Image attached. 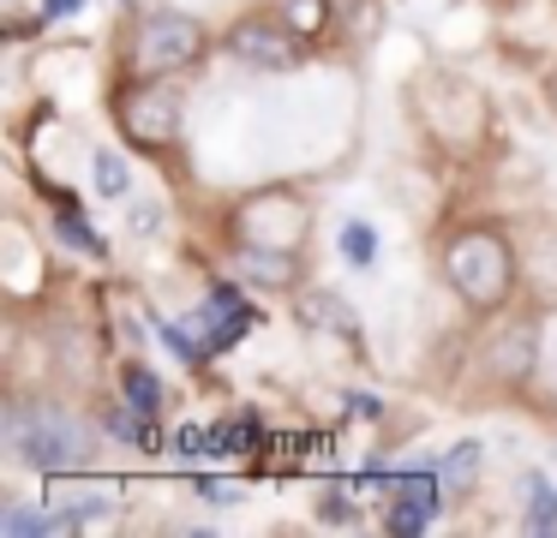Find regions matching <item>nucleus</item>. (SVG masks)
<instances>
[{
	"label": "nucleus",
	"mask_w": 557,
	"mask_h": 538,
	"mask_svg": "<svg viewBox=\"0 0 557 538\" xmlns=\"http://www.w3.org/2000/svg\"><path fill=\"white\" fill-rule=\"evenodd\" d=\"M444 281L449 293L461 299V305L473 311V317H497V311L516 299V246H509V234L497 222H468L456 227V234L444 239Z\"/></svg>",
	"instance_id": "1"
},
{
	"label": "nucleus",
	"mask_w": 557,
	"mask_h": 538,
	"mask_svg": "<svg viewBox=\"0 0 557 538\" xmlns=\"http://www.w3.org/2000/svg\"><path fill=\"white\" fill-rule=\"evenodd\" d=\"M7 449H13V461H25V466L54 478V473H78L90 461V449H97V437L66 406L18 401V406H7Z\"/></svg>",
	"instance_id": "2"
},
{
	"label": "nucleus",
	"mask_w": 557,
	"mask_h": 538,
	"mask_svg": "<svg viewBox=\"0 0 557 538\" xmlns=\"http://www.w3.org/2000/svg\"><path fill=\"white\" fill-rule=\"evenodd\" d=\"M210 54V30L198 12L181 7H157L133 24V72L138 78H174V72H193Z\"/></svg>",
	"instance_id": "3"
},
{
	"label": "nucleus",
	"mask_w": 557,
	"mask_h": 538,
	"mask_svg": "<svg viewBox=\"0 0 557 538\" xmlns=\"http://www.w3.org/2000/svg\"><path fill=\"white\" fill-rule=\"evenodd\" d=\"M234 246H270V251H306L312 239V203L288 186H258L228 210Z\"/></svg>",
	"instance_id": "4"
},
{
	"label": "nucleus",
	"mask_w": 557,
	"mask_h": 538,
	"mask_svg": "<svg viewBox=\"0 0 557 538\" xmlns=\"http://www.w3.org/2000/svg\"><path fill=\"white\" fill-rule=\"evenodd\" d=\"M114 120H121L126 143H138L145 155L181 143V102H174V90L162 78H138L133 72V84L114 96Z\"/></svg>",
	"instance_id": "5"
},
{
	"label": "nucleus",
	"mask_w": 557,
	"mask_h": 538,
	"mask_svg": "<svg viewBox=\"0 0 557 538\" xmlns=\"http://www.w3.org/2000/svg\"><path fill=\"white\" fill-rule=\"evenodd\" d=\"M222 48L252 72H294L306 54V36L288 24V12H246L222 30Z\"/></svg>",
	"instance_id": "6"
},
{
	"label": "nucleus",
	"mask_w": 557,
	"mask_h": 538,
	"mask_svg": "<svg viewBox=\"0 0 557 538\" xmlns=\"http://www.w3.org/2000/svg\"><path fill=\"white\" fill-rule=\"evenodd\" d=\"M444 514V473H401L389 478V509H384V526L401 538L425 533V526Z\"/></svg>",
	"instance_id": "7"
},
{
	"label": "nucleus",
	"mask_w": 557,
	"mask_h": 538,
	"mask_svg": "<svg viewBox=\"0 0 557 538\" xmlns=\"http://www.w3.org/2000/svg\"><path fill=\"white\" fill-rule=\"evenodd\" d=\"M540 365V317H509L504 329L485 341V377L492 383H528Z\"/></svg>",
	"instance_id": "8"
},
{
	"label": "nucleus",
	"mask_w": 557,
	"mask_h": 538,
	"mask_svg": "<svg viewBox=\"0 0 557 538\" xmlns=\"http://www.w3.org/2000/svg\"><path fill=\"white\" fill-rule=\"evenodd\" d=\"M193 323H198V341H205L210 359H216L252 329V305L240 299V287H210V299L193 311Z\"/></svg>",
	"instance_id": "9"
},
{
	"label": "nucleus",
	"mask_w": 557,
	"mask_h": 538,
	"mask_svg": "<svg viewBox=\"0 0 557 538\" xmlns=\"http://www.w3.org/2000/svg\"><path fill=\"white\" fill-rule=\"evenodd\" d=\"M234 275L258 293H300L306 263L300 251H270V246H234Z\"/></svg>",
	"instance_id": "10"
},
{
	"label": "nucleus",
	"mask_w": 557,
	"mask_h": 538,
	"mask_svg": "<svg viewBox=\"0 0 557 538\" xmlns=\"http://www.w3.org/2000/svg\"><path fill=\"white\" fill-rule=\"evenodd\" d=\"M294 317L306 323V329H330V335H342V341H354L360 335V323H354V305L342 293H330V287H306L300 293V311Z\"/></svg>",
	"instance_id": "11"
},
{
	"label": "nucleus",
	"mask_w": 557,
	"mask_h": 538,
	"mask_svg": "<svg viewBox=\"0 0 557 538\" xmlns=\"http://www.w3.org/2000/svg\"><path fill=\"white\" fill-rule=\"evenodd\" d=\"M0 533L7 538H49V533H66V514L54 502H13V509H0Z\"/></svg>",
	"instance_id": "12"
},
{
	"label": "nucleus",
	"mask_w": 557,
	"mask_h": 538,
	"mask_svg": "<svg viewBox=\"0 0 557 538\" xmlns=\"http://www.w3.org/2000/svg\"><path fill=\"white\" fill-rule=\"evenodd\" d=\"M521 521H528L533 538L557 533V490H552V478H545V473L521 478Z\"/></svg>",
	"instance_id": "13"
},
{
	"label": "nucleus",
	"mask_w": 557,
	"mask_h": 538,
	"mask_svg": "<svg viewBox=\"0 0 557 538\" xmlns=\"http://www.w3.org/2000/svg\"><path fill=\"white\" fill-rule=\"evenodd\" d=\"M121 395H126V406L145 413V418L162 413V383H157V371L138 365V359H126V365H121Z\"/></svg>",
	"instance_id": "14"
},
{
	"label": "nucleus",
	"mask_w": 557,
	"mask_h": 538,
	"mask_svg": "<svg viewBox=\"0 0 557 538\" xmlns=\"http://www.w3.org/2000/svg\"><path fill=\"white\" fill-rule=\"evenodd\" d=\"M480 466H485V442H456V449L444 454V461H437V473H444V485L449 490H468L473 478H480Z\"/></svg>",
	"instance_id": "15"
},
{
	"label": "nucleus",
	"mask_w": 557,
	"mask_h": 538,
	"mask_svg": "<svg viewBox=\"0 0 557 538\" xmlns=\"http://www.w3.org/2000/svg\"><path fill=\"white\" fill-rule=\"evenodd\" d=\"M282 12H288V24L306 36V42H318V36L336 24V0H282Z\"/></svg>",
	"instance_id": "16"
},
{
	"label": "nucleus",
	"mask_w": 557,
	"mask_h": 538,
	"mask_svg": "<svg viewBox=\"0 0 557 538\" xmlns=\"http://www.w3.org/2000/svg\"><path fill=\"white\" fill-rule=\"evenodd\" d=\"M90 179H97L102 198H126V191H133V174H126V162H121L114 150H97V155H90Z\"/></svg>",
	"instance_id": "17"
},
{
	"label": "nucleus",
	"mask_w": 557,
	"mask_h": 538,
	"mask_svg": "<svg viewBox=\"0 0 557 538\" xmlns=\"http://www.w3.org/2000/svg\"><path fill=\"white\" fill-rule=\"evenodd\" d=\"M342 258H348L354 270H372V258H377L372 222H342Z\"/></svg>",
	"instance_id": "18"
},
{
	"label": "nucleus",
	"mask_w": 557,
	"mask_h": 538,
	"mask_svg": "<svg viewBox=\"0 0 557 538\" xmlns=\"http://www.w3.org/2000/svg\"><path fill=\"white\" fill-rule=\"evenodd\" d=\"M54 227H61V239H73L78 251H90V258H102V251H109V246H102V234H90V227L78 222V210H73V203H66V210L54 215Z\"/></svg>",
	"instance_id": "19"
},
{
	"label": "nucleus",
	"mask_w": 557,
	"mask_h": 538,
	"mask_svg": "<svg viewBox=\"0 0 557 538\" xmlns=\"http://www.w3.org/2000/svg\"><path fill=\"white\" fill-rule=\"evenodd\" d=\"M198 490H205L210 502H234V497H240V485H234V478H198Z\"/></svg>",
	"instance_id": "20"
},
{
	"label": "nucleus",
	"mask_w": 557,
	"mask_h": 538,
	"mask_svg": "<svg viewBox=\"0 0 557 538\" xmlns=\"http://www.w3.org/2000/svg\"><path fill=\"white\" fill-rule=\"evenodd\" d=\"M66 12H78V0H42V18H66Z\"/></svg>",
	"instance_id": "21"
}]
</instances>
